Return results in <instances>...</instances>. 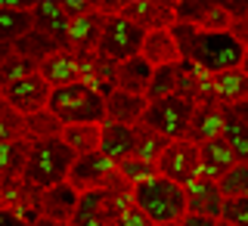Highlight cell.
<instances>
[{
    "label": "cell",
    "mask_w": 248,
    "mask_h": 226,
    "mask_svg": "<svg viewBox=\"0 0 248 226\" xmlns=\"http://www.w3.org/2000/svg\"><path fill=\"white\" fill-rule=\"evenodd\" d=\"M134 205L143 211L155 226L165 223H183L189 214V201H186V186H177L168 177H152L134 186Z\"/></svg>",
    "instance_id": "obj_1"
},
{
    "label": "cell",
    "mask_w": 248,
    "mask_h": 226,
    "mask_svg": "<svg viewBox=\"0 0 248 226\" xmlns=\"http://www.w3.org/2000/svg\"><path fill=\"white\" fill-rule=\"evenodd\" d=\"M78 161V155L68 149L65 143L59 139H37L31 146V158L25 165V174L22 180L31 183L34 189H53V186H62L68 183V174H72V165Z\"/></svg>",
    "instance_id": "obj_2"
},
{
    "label": "cell",
    "mask_w": 248,
    "mask_h": 226,
    "mask_svg": "<svg viewBox=\"0 0 248 226\" xmlns=\"http://www.w3.org/2000/svg\"><path fill=\"white\" fill-rule=\"evenodd\" d=\"M50 112L65 127L68 124H106L108 121L106 118V96L87 81H78V84L53 90Z\"/></svg>",
    "instance_id": "obj_3"
},
{
    "label": "cell",
    "mask_w": 248,
    "mask_h": 226,
    "mask_svg": "<svg viewBox=\"0 0 248 226\" xmlns=\"http://www.w3.org/2000/svg\"><path fill=\"white\" fill-rule=\"evenodd\" d=\"M245 59V46L230 34V31H220V34H208V31H199L196 46H192L189 59L196 62L202 72L208 75H220V72H232V68H242Z\"/></svg>",
    "instance_id": "obj_4"
},
{
    "label": "cell",
    "mask_w": 248,
    "mask_h": 226,
    "mask_svg": "<svg viewBox=\"0 0 248 226\" xmlns=\"http://www.w3.org/2000/svg\"><path fill=\"white\" fill-rule=\"evenodd\" d=\"M192 112H196V103L183 93H174V96H165V99H155L146 108L143 121L146 127H152L155 134L168 136L170 143L174 139H186V130H189V121H192Z\"/></svg>",
    "instance_id": "obj_5"
},
{
    "label": "cell",
    "mask_w": 248,
    "mask_h": 226,
    "mask_svg": "<svg viewBox=\"0 0 248 226\" xmlns=\"http://www.w3.org/2000/svg\"><path fill=\"white\" fill-rule=\"evenodd\" d=\"M143 41H146V28L137 25L127 15H108L106 19V31L103 41H99V53L112 62H127L137 59L143 53Z\"/></svg>",
    "instance_id": "obj_6"
},
{
    "label": "cell",
    "mask_w": 248,
    "mask_h": 226,
    "mask_svg": "<svg viewBox=\"0 0 248 226\" xmlns=\"http://www.w3.org/2000/svg\"><path fill=\"white\" fill-rule=\"evenodd\" d=\"M158 174L174 180L177 186H189L192 180L202 177V158H199V146L189 139H174L165 149V155L158 158Z\"/></svg>",
    "instance_id": "obj_7"
},
{
    "label": "cell",
    "mask_w": 248,
    "mask_h": 226,
    "mask_svg": "<svg viewBox=\"0 0 248 226\" xmlns=\"http://www.w3.org/2000/svg\"><path fill=\"white\" fill-rule=\"evenodd\" d=\"M115 174H118V165H112L103 152H93V155H84V158H78L72 165L68 183L84 196V192L108 189V183L115 180Z\"/></svg>",
    "instance_id": "obj_8"
},
{
    "label": "cell",
    "mask_w": 248,
    "mask_h": 226,
    "mask_svg": "<svg viewBox=\"0 0 248 226\" xmlns=\"http://www.w3.org/2000/svg\"><path fill=\"white\" fill-rule=\"evenodd\" d=\"M6 96V103H10L16 112H22L28 118V115H37L44 112V108H50V99H53V87L41 77V72L22 77V81H16L13 87L0 90Z\"/></svg>",
    "instance_id": "obj_9"
},
{
    "label": "cell",
    "mask_w": 248,
    "mask_h": 226,
    "mask_svg": "<svg viewBox=\"0 0 248 226\" xmlns=\"http://www.w3.org/2000/svg\"><path fill=\"white\" fill-rule=\"evenodd\" d=\"M37 72H41V77L53 90L84 81V65H81V56H78L75 50H56L50 59H44L41 65H37Z\"/></svg>",
    "instance_id": "obj_10"
},
{
    "label": "cell",
    "mask_w": 248,
    "mask_h": 226,
    "mask_svg": "<svg viewBox=\"0 0 248 226\" xmlns=\"http://www.w3.org/2000/svg\"><path fill=\"white\" fill-rule=\"evenodd\" d=\"M223 124H227V105H220V103H199L196 112H192L186 139L196 143V146H205V143H211V139L223 136Z\"/></svg>",
    "instance_id": "obj_11"
},
{
    "label": "cell",
    "mask_w": 248,
    "mask_h": 226,
    "mask_svg": "<svg viewBox=\"0 0 248 226\" xmlns=\"http://www.w3.org/2000/svg\"><path fill=\"white\" fill-rule=\"evenodd\" d=\"M186 201H189V214L192 217H208V220H220L223 214V192L217 180L199 177L186 186Z\"/></svg>",
    "instance_id": "obj_12"
},
{
    "label": "cell",
    "mask_w": 248,
    "mask_h": 226,
    "mask_svg": "<svg viewBox=\"0 0 248 226\" xmlns=\"http://www.w3.org/2000/svg\"><path fill=\"white\" fill-rule=\"evenodd\" d=\"M78 205H81V192L72 183H62V186H53V189L41 192L37 211H41V217H50V220L72 223L78 214Z\"/></svg>",
    "instance_id": "obj_13"
},
{
    "label": "cell",
    "mask_w": 248,
    "mask_h": 226,
    "mask_svg": "<svg viewBox=\"0 0 248 226\" xmlns=\"http://www.w3.org/2000/svg\"><path fill=\"white\" fill-rule=\"evenodd\" d=\"M106 19H108V15H103V13H90V15H81V19H72L65 50H75L78 56L99 53V41H103V31H106Z\"/></svg>",
    "instance_id": "obj_14"
},
{
    "label": "cell",
    "mask_w": 248,
    "mask_h": 226,
    "mask_svg": "<svg viewBox=\"0 0 248 226\" xmlns=\"http://www.w3.org/2000/svg\"><path fill=\"white\" fill-rule=\"evenodd\" d=\"M31 13H34V28L50 34L53 41H59L62 46H68V28H72V19H68L62 0H37L31 3Z\"/></svg>",
    "instance_id": "obj_15"
},
{
    "label": "cell",
    "mask_w": 248,
    "mask_h": 226,
    "mask_svg": "<svg viewBox=\"0 0 248 226\" xmlns=\"http://www.w3.org/2000/svg\"><path fill=\"white\" fill-rule=\"evenodd\" d=\"M99 152L106 155L112 165H124L137 155V127H127V124H103V143H99Z\"/></svg>",
    "instance_id": "obj_16"
},
{
    "label": "cell",
    "mask_w": 248,
    "mask_h": 226,
    "mask_svg": "<svg viewBox=\"0 0 248 226\" xmlns=\"http://www.w3.org/2000/svg\"><path fill=\"white\" fill-rule=\"evenodd\" d=\"M31 31H34L31 3H0V44L16 46Z\"/></svg>",
    "instance_id": "obj_17"
},
{
    "label": "cell",
    "mask_w": 248,
    "mask_h": 226,
    "mask_svg": "<svg viewBox=\"0 0 248 226\" xmlns=\"http://www.w3.org/2000/svg\"><path fill=\"white\" fill-rule=\"evenodd\" d=\"M146 108H149V99L137 96V93H124V90H112L106 96V118L112 124H127V127H137L143 121Z\"/></svg>",
    "instance_id": "obj_18"
},
{
    "label": "cell",
    "mask_w": 248,
    "mask_h": 226,
    "mask_svg": "<svg viewBox=\"0 0 248 226\" xmlns=\"http://www.w3.org/2000/svg\"><path fill=\"white\" fill-rule=\"evenodd\" d=\"M199 158H202V177H208V180H223L236 165H242V161L236 158V152L227 146L223 136L199 146Z\"/></svg>",
    "instance_id": "obj_19"
},
{
    "label": "cell",
    "mask_w": 248,
    "mask_h": 226,
    "mask_svg": "<svg viewBox=\"0 0 248 226\" xmlns=\"http://www.w3.org/2000/svg\"><path fill=\"white\" fill-rule=\"evenodd\" d=\"M152 68H165V65H180L183 53L174 41V31H146L143 53H140Z\"/></svg>",
    "instance_id": "obj_20"
},
{
    "label": "cell",
    "mask_w": 248,
    "mask_h": 226,
    "mask_svg": "<svg viewBox=\"0 0 248 226\" xmlns=\"http://www.w3.org/2000/svg\"><path fill=\"white\" fill-rule=\"evenodd\" d=\"M211 90H214V99L220 105H239L248 99V75L242 68H232V72H220V75H211Z\"/></svg>",
    "instance_id": "obj_21"
},
{
    "label": "cell",
    "mask_w": 248,
    "mask_h": 226,
    "mask_svg": "<svg viewBox=\"0 0 248 226\" xmlns=\"http://www.w3.org/2000/svg\"><path fill=\"white\" fill-rule=\"evenodd\" d=\"M152 75H155V68L143 56L127 59V62H121V65H118V90L146 96V93H149V84H152Z\"/></svg>",
    "instance_id": "obj_22"
},
{
    "label": "cell",
    "mask_w": 248,
    "mask_h": 226,
    "mask_svg": "<svg viewBox=\"0 0 248 226\" xmlns=\"http://www.w3.org/2000/svg\"><path fill=\"white\" fill-rule=\"evenodd\" d=\"M62 143H65L78 158L99 152V143H103V124H68V127L62 130Z\"/></svg>",
    "instance_id": "obj_23"
},
{
    "label": "cell",
    "mask_w": 248,
    "mask_h": 226,
    "mask_svg": "<svg viewBox=\"0 0 248 226\" xmlns=\"http://www.w3.org/2000/svg\"><path fill=\"white\" fill-rule=\"evenodd\" d=\"M31 139H16V143L0 146V180H16L25 174V165L31 158Z\"/></svg>",
    "instance_id": "obj_24"
},
{
    "label": "cell",
    "mask_w": 248,
    "mask_h": 226,
    "mask_svg": "<svg viewBox=\"0 0 248 226\" xmlns=\"http://www.w3.org/2000/svg\"><path fill=\"white\" fill-rule=\"evenodd\" d=\"M72 226H112V217H108V211H106V189L84 192Z\"/></svg>",
    "instance_id": "obj_25"
},
{
    "label": "cell",
    "mask_w": 248,
    "mask_h": 226,
    "mask_svg": "<svg viewBox=\"0 0 248 226\" xmlns=\"http://www.w3.org/2000/svg\"><path fill=\"white\" fill-rule=\"evenodd\" d=\"M13 50L19 53V56L31 59V62H34V65H41L44 59H50V56H53V53H56V50H65V46H62L59 41H53L50 34H44V31H37V28H34V31H31L28 37H22V41L16 44Z\"/></svg>",
    "instance_id": "obj_26"
},
{
    "label": "cell",
    "mask_w": 248,
    "mask_h": 226,
    "mask_svg": "<svg viewBox=\"0 0 248 226\" xmlns=\"http://www.w3.org/2000/svg\"><path fill=\"white\" fill-rule=\"evenodd\" d=\"M16 139H28V118L22 112H16L0 93V146L16 143Z\"/></svg>",
    "instance_id": "obj_27"
},
{
    "label": "cell",
    "mask_w": 248,
    "mask_h": 226,
    "mask_svg": "<svg viewBox=\"0 0 248 226\" xmlns=\"http://www.w3.org/2000/svg\"><path fill=\"white\" fill-rule=\"evenodd\" d=\"M168 146H170L168 136L155 134V130L146 127V124H137V155L134 158L146 161V165H158V158L165 155Z\"/></svg>",
    "instance_id": "obj_28"
},
{
    "label": "cell",
    "mask_w": 248,
    "mask_h": 226,
    "mask_svg": "<svg viewBox=\"0 0 248 226\" xmlns=\"http://www.w3.org/2000/svg\"><path fill=\"white\" fill-rule=\"evenodd\" d=\"M223 139H227V146L232 152H236V158L248 165V121H242L232 108H227V124H223Z\"/></svg>",
    "instance_id": "obj_29"
},
{
    "label": "cell",
    "mask_w": 248,
    "mask_h": 226,
    "mask_svg": "<svg viewBox=\"0 0 248 226\" xmlns=\"http://www.w3.org/2000/svg\"><path fill=\"white\" fill-rule=\"evenodd\" d=\"M180 93V65H165V68H155L152 75V84H149V93L146 99L155 103V99H165V96H174Z\"/></svg>",
    "instance_id": "obj_30"
},
{
    "label": "cell",
    "mask_w": 248,
    "mask_h": 226,
    "mask_svg": "<svg viewBox=\"0 0 248 226\" xmlns=\"http://www.w3.org/2000/svg\"><path fill=\"white\" fill-rule=\"evenodd\" d=\"M62 130H65V124L50 108H44L37 115H28V139L31 143H37V139H59Z\"/></svg>",
    "instance_id": "obj_31"
},
{
    "label": "cell",
    "mask_w": 248,
    "mask_h": 226,
    "mask_svg": "<svg viewBox=\"0 0 248 226\" xmlns=\"http://www.w3.org/2000/svg\"><path fill=\"white\" fill-rule=\"evenodd\" d=\"M37 72V65L31 59L25 56H19V53L13 50V56L0 65V90H6V87H13L16 81H22V77H28V75H34Z\"/></svg>",
    "instance_id": "obj_32"
},
{
    "label": "cell",
    "mask_w": 248,
    "mask_h": 226,
    "mask_svg": "<svg viewBox=\"0 0 248 226\" xmlns=\"http://www.w3.org/2000/svg\"><path fill=\"white\" fill-rule=\"evenodd\" d=\"M214 0H177V22H186V25H202L205 15L211 13Z\"/></svg>",
    "instance_id": "obj_33"
},
{
    "label": "cell",
    "mask_w": 248,
    "mask_h": 226,
    "mask_svg": "<svg viewBox=\"0 0 248 226\" xmlns=\"http://www.w3.org/2000/svg\"><path fill=\"white\" fill-rule=\"evenodd\" d=\"M223 198H239V196H248V165H236L223 180H217Z\"/></svg>",
    "instance_id": "obj_34"
},
{
    "label": "cell",
    "mask_w": 248,
    "mask_h": 226,
    "mask_svg": "<svg viewBox=\"0 0 248 226\" xmlns=\"http://www.w3.org/2000/svg\"><path fill=\"white\" fill-rule=\"evenodd\" d=\"M220 220L230 223V226H248V196L223 198V214H220Z\"/></svg>",
    "instance_id": "obj_35"
},
{
    "label": "cell",
    "mask_w": 248,
    "mask_h": 226,
    "mask_svg": "<svg viewBox=\"0 0 248 226\" xmlns=\"http://www.w3.org/2000/svg\"><path fill=\"white\" fill-rule=\"evenodd\" d=\"M118 170L124 177H127L130 183H143V180H152V177H158V165H146V161H140V158H130V161H124V165H118Z\"/></svg>",
    "instance_id": "obj_36"
},
{
    "label": "cell",
    "mask_w": 248,
    "mask_h": 226,
    "mask_svg": "<svg viewBox=\"0 0 248 226\" xmlns=\"http://www.w3.org/2000/svg\"><path fill=\"white\" fill-rule=\"evenodd\" d=\"M174 41L177 46H180V53H183V62L189 59V53H192V46H196V37H199V28L196 25H186V22H177L174 28Z\"/></svg>",
    "instance_id": "obj_37"
},
{
    "label": "cell",
    "mask_w": 248,
    "mask_h": 226,
    "mask_svg": "<svg viewBox=\"0 0 248 226\" xmlns=\"http://www.w3.org/2000/svg\"><path fill=\"white\" fill-rule=\"evenodd\" d=\"M112 226H155V223H152L149 217H146V214L134 205V208H127V211H124V214H121Z\"/></svg>",
    "instance_id": "obj_38"
},
{
    "label": "cell",
    "mask_w": 248,
    "mask_h": 226,
    "mask_svg": "<svg viewBox=\"0 0 248 226\" xmlns=\"http://www.w3.org/2000/svg\"><path fill=\"white\" fill-rule=\"evenodd\" d=\"M0 226H31V223H28L19 211H13V208H3V211H0Z\"/></svg>",
    "instance_id": "obj_39"
},
{
    "label": "cell",
    "mask_w": 248,
    "mask_h": 226,
    "mask_svg": "<svg viewBox=\"0 0 248 226\" xmlns=\"http://www.w3.org/2000/svg\"><path fill=\"white\" fill-rule=\"evenodd\" d=\"M230 34L248 50V19H236V22H232V28H230Z\"/></svg>",
    "instance_id": "obj_40"
},
{
    "label": "cell",
    "mask_w": 248,
    "mask_h": 226,
    "mask_svg": "<svg viewBox=\"0 0 248 226\" xmlns=\"http://www.w3.org/2000/svg\"><path fill=\"white\" fill-rule=\"evenodd\" d=\"M220 3H223V10L232 15V22H236V19H248V3H245V0H242V3H232V0H220Z\"/></svg>",
    "instance_id": "obj_41"
},
{
    "label": "cell",
    "mask_w": 248,
    "mask_h": 226,
    "mask_svg": "<svg viewBox=\"0 0 248 226\" xmlns=\"http://www.w3.org/2000/svg\"><path fill=\"white\" fill-rule=\"evenodd\" d=\"M31 226H72V223H59V220H50V217H37Z\"/></svg>",
    "instance_id": "obj_42"
},
{
    "label": "cell",
    "mask_w": 248,
    "mask_h": 226,
    "mask_svg": "<svg viewBox=\"0 0 248 226\" xmlns=\"http://www.w3.org/2000/svg\"><path fill=\"white\" fill-rule=\"evenodd\" d=\"M232 112H236L242 121H248V99H245V103H239V105H232Z\"/></svg>",
    "instance_id": "obj_43"
},
{
    "label": "cell",
    "mask_w": 248,
    "mask_h": 226,
    "mask_svg": "<svg viewBox=\"0 0 248 226\" xmlns=\"http://www.w3.org/2000/svg\"><path fill=\"white\" fill-rule=\"evenodd\" d=\"M10 56H13V46H10V44H0V65H3Z\"/></svg>",
    "instance_id": "obj_44"
},
{
    "label": "cell",
    "mask_w": 248,
    "mask_h": 226,
    "mask_svg": "<svg viewBox=\"0 0 248 226\" xmlns=\"http://www.w3.org/2000/svg\"><path fill=\"white\" fill-rule=\"evenodd\" d=\"M6 208V192H3V183H0V211Z\"/></svg>",
    "instance_id": "obj_45"
},
{
    "label": "cell",
    "mask_w": 248,
    "mask_h": 226,
    "mask_svg": "<svg viewBox=\"0 0 248 226\" xmlns=\"http://www.w3.org/2000/svg\"><path fill=\"white\" fill-rule=\"evenodd\" d=\"M242 72L248 75V50H245V59H242Z\"/></svg>",
    "instance_id": "obj_46"
},
{
    "label": "cell",
    "mask_w": 248,
    "mask_h": 226,
    "mask_svg": "<svg viewBox=\"0 0 248 226\" xmlns=\"http://www.w3.org/2000/svg\"><path fill=\"white\" fill-rule=\"evenodd\" d=\"M217 226H230V223H223V220H217Z\"/></svg>",
    "instance_id": "obj_47"
},
{
    "label": "cell",
    "mask_w": 248,
    "mask_h": 226,
    "mask_svg": "<svg viewBox=\"0 0 248 226\" xmlns=\"http://www.w3.org/2000/svg\"><path fill=\"white\" fill-rule=\"evenodd\" d=\"M165 226H183V223H165Z\"/></svg>",
    "instance_id": "obj_48"
}]
</instances>
